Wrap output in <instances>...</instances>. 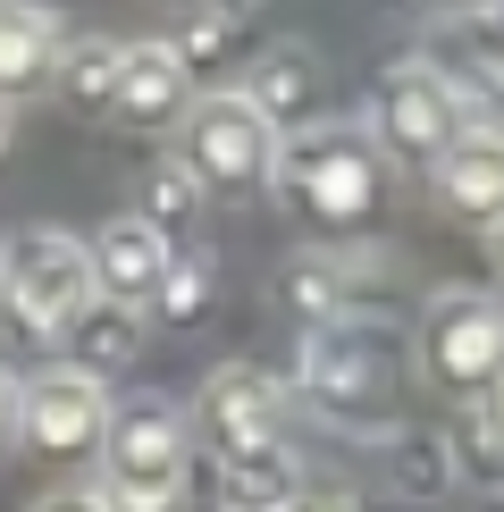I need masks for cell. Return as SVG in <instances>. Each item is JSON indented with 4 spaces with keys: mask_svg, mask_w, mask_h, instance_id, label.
<instances>
[{
    "mask_svg": "<svg viewBox=\"0 0 504 512\" xmlns=\"http://www.w3.org/2000/svg\"><path fill=\"white\" fill-rule=\"evenodd\" d=\"M437 177V202L471 227H496L504 219V126H462V143L429 168Z\"/></svg>",
    "mask_w": 504,
    "mask_h": 512,
    "instance_id": "7c38bea8",
    "label": "cell"
},
{
    "mask_svg": "<svg viewBox=\"0 0 504 512\" xmlns=\"http://www.w3.org/2000/svg\"><path fill=\"white\" fill-rule=\"evenodd\" d=\"M278 185L311 227H362L378 210V135L362 126H311L278 152Z\"/></svg>",
    "mask_w": 504,
    "mask_h": 512,
    "instance_id": "3957f363",
    "label": "cell"
},
{
    "mask_svg": "<svg viewBox=\"0 0 504 512\" xmlns=\"http://www.w3.org/2000/svg\"><path fill=\"white\" fill-rule=\"evenodd\" d=\"M286 512H353V496H345V487H303Z\"/></svg>",
    "mask_w": 504,
    "mask_h": 512,
    "instance_id": "44dd1931",
    "label": "cell"
},
{
    "mask_svg": "<svg viewBox=\"0 0 504 512\" xmlns=\"http://www.w3.org/2000/svg\"><path fill=\"white\" fill-rule=\"evenodd\" d=\"M202 303H210V269L202 261H168V277H160V319H202Z\"/></svg>",
    "mask_w": 504,
    "mask_h": 512,
    "instance_id": "d6986e66",
    "label": "cell"
},
{
    "mask_svg": "<svg viewBox=\"0 0 504 512\" xmlns=\"http://www.w3.org/2000/svg\"><path fill=\"white\" fill-rule=\"evenodd\" d=\"M496 429H504V378H496Z\"/></svg>",
    "mask_w": 504,
    "mask_h": 512,
    "instance_id": "603a6c76",
    "label": "cell"
},
{
    "mask_svg": "<svg viewBox=\"0 0 504 512\" xmlns=\"http://www.w3.org/2000/svg\"><path fill=\"white\" fill-rule=\"evenodd\" d=\"M194 202H202V185L185 177V160H160L152 177H143V210L135 219L160 227V236H177V227H194Z\"/></svg>",
    "mask_w": 504,
    "mask_h": 512,
    "instance_id": "e0dca14e",
    "label": "cell"
},
{
    "mask_svg": "<svg viewBox=\"0 0 504 512\" xmlns=\"http://www.w3.org/2000/svg\"><path fill=\"white\" fill-rule=\"evenodd\" d=\"M101 504L110 512H177L185 504V412L135 395L110 412L101 437Z\"/></svg>",
    "mask_w": 504,
    "mask_h": 512,
    "instance_id": "6da1fadb",
    "label": "cell"
},
{
    "mask_svg": "<svg viewBox=\"0 0 504 512\" xmlns=\"http://www.w3.org/2000/svg\"><path fill=\"white\" fill-rule=\"evenodd\" d=\"M110 387L101 378H84V370H42L17 387V437L34 445V454H93L101 437H110Z\"/></svg>",
    "mask_w": 504,
    "mask_h": 512,
    "instance_id": "9c48e42d",
    "label": "cell"
},
{
    "mask_svg": "<svg viewBox=\"0 0 504 512\" xmlns=\"http://www.w3.org/2000/svg\"><path fill=\"white\" fill-rule=\"evenodd\" d=\"M420 361L446 395H496L504 378V303L479 286H446L420 319Z\"/></svg>",
    "mask_w": 504,
    "mask_h": 512,
    "instance_id": "8992f818",
    "label": "cell"
},
{
    "mask_svg": "<svg viewBox=\"0 0 504 512\" xmlns=\"http://www.w3.org/2000/svg\"><path fill=\"white\" fill-rule=\"evenodd\" d=\"M68 345V370H84V378H110V370H126L135 361V345H143V311H126V303H84L76 311V328L59 336Z\"/></svg>",
    "mask_w": 504,
    "mask_h": 512,
    "instance_id": "4fadbf2b",
    "label": "cell"
},
{
    "mask_svg": "<svg viewBox=\"0 0 504 512\" xmlns=\"http://www.w3.org/2000/svg\"><path fill=\"white\" fill-rule=\"evenodd\" d=\"M185 177L202 194H261L278 177V126L244 93H202L185 110Z\"/></svg>",
    "mask_w": 504,
    "mask_h": 512,
    "instance_id": "277c9868",
    "label": "cell"
},
{
    "mask_svg": "<svg viewBox=\"0 0 504 512\" xmlns=\"http://www.w3.org/2000/svg\"><path fill=\"white\" fill-rule=\"evenodd\" d=\"M0 152H9V126H0Z\"/></svg>",
    "mask_w": 504,
    "mask_h": 512,
    "instance_id": "d4e9b609",
    "label": "cell"
},
{
    "mask_svg": "<svg viewBox=\"0 0 504 512\" xmlns=\"http://www.w3.org/2000/svg\"><path fill=\"white\" fill-rule=\"evenodd\" d=\"M118 59H126V42H101V34H84V42H59V101H68L76 118H110V101H118Z\"/></svg>",
    "mask_w": 504,
    "mask_h": 512,
    "instance_id": "9a60e30c",
    "label": "cell"
},
{
    "mask_svg": "<svg viewBox=\"0 0 504 512\" xmlns=\"http://www.w3.org/2000/svg\"><path fill=\"white\" fill-rule=\"evenodd\" d=\"M462 84L446 68H395L378 93V152H395L404 168H437L462 143Z\"/></svg>",
    "mask_w": 504,
    "mask_h": 512,
    "instance_id": "ba28073f",
    "label": "cell"
},
{
    "mask_svg": "<svg viewBox=\"0 0 504 512\" xmlns=\"http://www.w3.org/2000/svg\"><path fill=\"white\" fill-rule=\"evenodd\" d=\"M227 512H244V504H227Z\"/></svg>",
    "mask_w": 504,
    "mask_h": 512,
    "instance_id": "4316f807",
    "label": "cell"
},
{
    "mask_svg": "<svg viewBox=\"0 0 504 512\" xmlns=\"http://www.w3.org/2000/svg\"><path fill=\"white\" fill-rule=\"evenodd\" d=\"M9 429H17V378L0 370V445H9Z\"/></svg>",
    "mask_w": 504,
    "mask_h": 512,
    "instance_id": "7402d4cb",
    "label": "cell"
},
{
    "mask_svg": "<svg viewBox=\"0 0 504 512\" xmlns=\"http://www.w3.org/2000/svg\"><path fill=\"white\" fill-rule=\"evenodd\" d=\"M93 286H101V303H126V311H143V303H160V277H168V236L160 227H143V219H110L93 244Z\"/></svg>",
    "mask_w": 504,
    "mask_h": 512,
    "instance_id": "8fae6325",
    "label": "cell"
},
{
    "mask_svg": "<svg viewBox=\"0 0 504 512\" xmlns=\"http://www.w3.org/2000/svg\"><path fill=\"white\" fill-rule=\"evenodd\" d=\"M454 84H462V101L479 93V101L504 118V26H471V34H462V76H454ZM496 118H488V126H496Z\"/></svg>",
    "mask_w": 504,
    "mask_h": 512,
    "instance_id": "ac0fdd59",
    "label": "cell"
},
{
    "mask_svg": "<svg viewBox=\"0 0 504 512\" xmlns=\"http://www.w3.org/2000/svg\"><path fill=\"white\" fill-rule=\"evenodd\" d=\"M34 512H110V504H101V487H59V496H42Z\"/></svg>",
    "mask_w": 504,
    "mask_h": 512,
    "instance_id": "ffe728a7",
    "label": "cell"
},
{
    "mask_svg": "<svg viewBox=\"0 0 504 512\" xmlns=\"http://www.w3.org/2000/svg\"><path fill=\"white\" fill-rule=\"evenodd\" d=\"M395 387H404V345H395L387 319H336L311 336L303 353V395L328 420H387Z\"/></svg>",
    "mask_w": 504,
    "mask_h": 512,
    "instance_id": "7a4b0ae2",
    "label": "cell"
},
{
    "mask_svg": "<svg viewBox=\"0 0 504 512\" xmlns=\"http://www.w3.org/2000/svg\"><path fill=\"white\" fill-rule=\"evenodd\" d=\"M59 68V17L34 0H0V93H26Z\"/></svg>",
    "mask_w": 504,
    "mask_h": 512,
    "instance_id": "5bb4252c",
    "label": "cell"
},
{
    "mask_svg": "<svg viewBox=\"0 0 504 512\" xmlns=\"http://www.w3.org/2000/svg\"><path fill=\"white\" fill-rule=\"evenodd\" d=\"M93 252L76 236H59V227H34V236L9 244V269H0V303H9L17 328L34 336H68L76 311L93 303Z\"/></svg>",
    "mask_w": 504,
    "mask_h": 512,
    "instance_id": "5b68a950",
    "label": "cell"
},
{
    "mask_svg": "<svg viewBox=\"0 0 504 512\" xmlns=\"http://www.w3.org/2000/svg\"><path fill=\"white\" fill-rule=\"evenodd\" d=\"M488 236H496V261H504V219H496V227H488Z\"/></svg>",
    "mask_w": 504,
    "mask_h": 512,
    "instance_id": "cb8c5ba5",
    "label": "cell"
},
{
    "mask_svg": "<svg viewBox=\"0 0 504 512\" xmlns=\"http://www.w3.org/2000/svg\"><path fill=\"white\" fill-rule=\"evenodd\" d=\"M185 110H194V76H185L177 42H126L110 118H118V126H135V135H160V126H177Z\"/></svg>",
    "mask_w": 504,
    "mask_h": 512,
    "instance_id": "30bf717a",
    "label": "cell"
},
{
    "mask_svg": "<svg viewBox=\"0 0 504 512\" xmlns=\"http://www.w3.org/2000/svg\"><path fill=\"white\" fill-rule=\"evenodd\" d=\"M0 269H9V244H0Z\"/></svg>",
    "mask_w": 504,
    "mask_h": 512,
    "instance_id": "484cf974",
    "label": "cell"
},
{
    "mask_svg": "<svg viewBox=\"0 0 504 512\" xmlns=\"http://www.w3.org/2000/svg\"><path fill=\"white\" fill-rule=\"evenodd\" d=\"M194 429L210 437L219 471L261 462V454H278V445H286V387L269 370H252V361H227V370L202 387V403H194Z\"/></svg>",
    "mask_w": 504,
    "mask_h": 512,
    "instance_id": "52a82bcc",
    "label": "cell"
},
{
    "mask_svg": "<svg viewBox=\"0 0 504 512\" xmlns=\"http://www.w3.org/2000/svg\"><path fill=\"white\" fill-rule=\"evenodd\" d=\"M236 93H244V101H252V110H261L269 126H278V118H294L311 93H320V68H311V51H269L261 68H252V76L236 84Z\"/></svg>",
    "mask_w": 504,
    "mask_h": 512,
    "instance_id": "2e32d148",
    "label": "cell"
}]
</instances>
